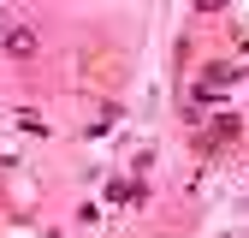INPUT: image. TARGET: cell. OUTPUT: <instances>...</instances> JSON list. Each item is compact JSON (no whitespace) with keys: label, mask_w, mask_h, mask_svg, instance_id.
Segmentation results:
<instances>
[{"label":"cell","mask_w":249,"mask_h":238,"mask_svg":"<svg viewBox=\"0 0 249 238\" xmlns=\"http://www.w3.org/2000/svg\"><path fill=\"white\" fill-rule=\"evenodd\" d=\"M0 48H6L12 60H30V54H36V30H30V24H6V30H0Z\"/></svg>","instance_id":"6da1fadb"},{"label":"cell","mask_w":249,"mask_h":238,"mask_svg":"<svg viewBox=\"0 0 249 238\" xmlns=\"http://www.w3.org/2000/svg\"><path fill=\"white\" fill-rule=\"evenodd\" d=\"M196 6H202V12H213V6H226V0H196Z\"/></svg>","instance_id":"7a4b0ae2"}]
</instances>
